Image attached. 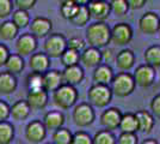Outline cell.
Instances as JSON below:
<instances>
[{"label":"cell","mask_w":160,"mask_h":144,"mask_svg":"<svg viewBox=\"0 0 160 144\" xmlns=\"http://www.w3.org/2000/svg\"><path fill=\"white\" fill-rule=\"evenodd\" d=\"M85 41L90 47L105 48L110 43V28L105 22H94L86 28Z\"/></svg>","instance_id":"cell-1"},{"label":"cell","mask_w":160,"mask_h":144,"mask_svg":"<svg viewBox=\"0 0 160 144\" xmlns=\"http://www.w3.org/2000/svg\"><path fill=\"white\" fill-rule=\"evenodd\" d=\"M79 99V93L75 87L69 84H62L60 88L53 91V102L60 109H69Z\"/></svg>","instance_id":"cell-2"},{"label":"cell","mask_w":160,"mask_h":144,"mask_svg":"<svg viewBox=\"0 0 160 144\" xmlns=\"http://www.w3.org/2000/svg\"><path fill=\"white\" fill-rule=\"evenodd\" d=\"M110 85H111L110 89L112 91V95L117 97H127L130 94H133L136 87L133 75L129 72H120L115 75Z\"/></svg>","instance_id":"cell-3"},{"label":"cell","mask_w":160,"mask_h":144,"mask_svg":"<svg viewBox=\"0 0 160 144\" xmlns=\"http://www.w3.org/2000/svg\"><path fill=\"white\" fill-rule=\"evenodd\" d=\"M112 91L109 85L103 84H93L87 91V101L92 107L104 108L111 102Z\"/></svg>","instance_id":"cell-4"},{"label":"cell","mask_w":160,"mask_h":144,"mask_svg":"<svg viewBox=\"0 0 160 144\" xmlns=\"http://www.w3.org/2000/svg\"><path fill=\"white\" fill-rule=\"evenodd\" d=\"M67 49V39L60 33L49 34L43 43V52L50 59H58Z\"/></svg>","instance_id":"cell-5"},{"label":"cell","mask_w":160,"mask_h":144,"mask_svg":"<svg viewBox=\"0 0 160 144\" xmlns=\"http://www.w3.org/2000/svg\"><path fill=\"white\" fill-rule=\"evenodd\" d=\"M72 119L78 127H87L92 125L96 119L93 107L88 102H81L79 104H75L72 112Z\"/></svg>","instance_id":"cell-6"},{"label":"cell","mask_w":160,"mask_h":144,"mask_svg":"<svg viewBox=\"0 0 160 144\" xmlns=\"http://www.w3.org/2000/svg\"><path fill=\"white\" fill-rule=\"evenodd\" d=\"M133 29L127 23H117L110 29V42L116 46H127L133 40Z\"/></svg>","instance_id":"cell-7"},{"label":"cell","mask_w":160,"mask_h":144,"mask_svg":"<svg viewBox=\"0 0 160 144\" xmlns=\"http://www.w3.org/2000/svg\"><path fill=\"white\" fill-rule=\"evenodd\" d=\"M16 53L24 56H30V55L35 53L38 48V40L31 35L30 33H24V34L18 35L16 43Z\"/></svg>","instance_id":"cell-8"},{"label":"cell","mask_w":160,"mask_h":144,"mask_svg":"<svg viewBox=\"0 0 160 144\" xmlns=\"http://www.w3.org/2000/svg\"><path fill=\"white\" fill-rule=\"evenodd\" d=\"M47 132L48 131L44 127L43 123L38 119H35V120H31L30 123H28V125L25 126L24 136L29 143L40 144L46 139Z\"/></svg>","instance_id":"cell-9"},{"label":"cell","mask_w":160,"mask_h":144,"mask_svg":"<svg viewBox=\"0 0 160 144\" xmlns=\"http://www.w3.org/2000/svg\"><path fill=\"white\" fill-rule=\"evenodd\" d=\"M30 34L33 35L37 40L38 39H44L49 34H52L53 30V22L47 17H35L29 24Z\"/></svg>","instance_id":"cell-10"},{"label":"cell","mask_w":160,"mask_h":144,"mask_svg":"<svg viewBox=\"0 0 160 144\" xmlns=\"http://www.w3.org/2000/svg\"><path fill=\"white\" fill-rule=\"evenodd\" d=\"M133 77L136 85H139L141 88H148L153 85L155 81V69L147 64H142L136 67Z\"/></svg>","instance_id":"cell-11"},{"label":"cell","mask_w":160,"mask_h":144,"mask_svg":"<svg viewBox=\"0 0 160 144\" xmlns=\"http://www.w3.org/2000/svg\"><path fill=\"white\" fill-rule=\"evenodd\" d=\"M87 10L91 18L96 22H105L111 13L110 4L107 0H92L87 5Z\"/></svg>","instance_id":"cell-12"},{"label":"cell","mask_w":160,"mask_h":144,"mask_svg":"<svg viewBox=\"0 0 160 144\" xmlns=\"http://www.w3.org/2000/svg\"><path fill=\"white\" fill-rule=\"evenodd\" d=\"M50 65L52 59L44 52H35L29 58V66L31 72L43 75L48 70H50Z\"/></svg>","instance_id":"cell-13"},{"label":"cell","mask_w":160,"mask_h":144,"mask_svg":"<svg viewBox=\"0 0 160 144\" xmlns=\"http://www.w3.org/2000/svg\"><path fill=\"white\" fill-rule=\"evenodd\" d=\"M25 100H27L28 104L30 106L31 110L44 109L49 102V93H47L44 89L28 91Z\"/></svg>","instance_id":"cell-14"},{"label":"cell","mask_w":160,"mask_h":144,"mask_svg":"<svg viewBox=\"0 0 160 144\" xmlns=\"http://www.w3.org/2000/svg\"><path fill=\"white\" fill-rule=\"evenodd\" d=\"M80 62L87 67V69H94L98 65L103 62V56H102V51L98 48L88 47L85 48L80 53Z\"/></svg>","instance_id":"cell-15"},{"label":"cell","mask_w":160,"mask_h":144,"mask_svg":"<svg viewBox=\"0 0 160 144\" xmlns=\"http://www.w3.org/2000/svg\"><path fill=\"white\" fill-rule=\"evenodd\" d=\"M121 118H122V112L118 108L111 107V108H108L102 113L100 124L105 130H116V129H118Z\"/></svg>","instance_id":"cell-16"},{"label":"cell","mask_w":160,"mask_h":144,"mask_svg":"<svg viewBox=\"0 0 160 144\" xmlns=\"http://www.w3.org/2000/svg\"><path fill=\"white\" fill-rule=\"evenodd\" d=\"M160 17L155 12H146L139 21V29L142 34L154 35L158 33Z\"/></svg>","instance_id":"cell-17"},{"label":"cell","mask_w":160,"mask_h":144,"mask_svg":"<svg viewBox=\"0 0 160 144\" xmlns=\"http://www.w3.org/2000/svg\"><path fill=\"white\" fill-rule=\"evenodd\" d=\"M43 89L47 93H53L63 84L62 71L59 70H48L43 75Z\"/></svg>","instance_id":"cell-18"},{"label":"cell","mask_w":160,"mask_h":144,"mask_svg":"<svg viewBox=\"0 0 160 144\" xmlns=\"http://www.w3.org/2000/svg\"><path fill=\"white\" fill-rule=\"evenodd\" d=\"M84 78H85V71L79 64L65 67V70L62 71V79H63L65 84H69V85L75 87L82 82Z\"/></svg>","instance_id":"cell-19"},{"label":"cell","mask_w":160,"mask_h":144,"mask_svg":"<svg viewBox=\"0 0 160 144\" xmlns=\"http://www.w3.org/2000/svg\"><path fill=\"white\" fill-rule=\"evenodd\" d=\"M17 88H18V79L16 75L8 72L6 70L0 72V95H12L17 90Z\"/></svg>","instance_id":"cell-20"},{"label":"cell","mask_w":160,"mask_h":144,"mask_svg":"<svg viewBox=\"0 0 160 144\" xmlns=\"http://www.w3.org/2000/svg\"><path fill=\"white\" fill-rule=\"evenodd\" d=\"M42 123L47 131H55L63 127L65 124V115L60 110H49L44 114Z\"/></svg>","instance_id":"cell-21"},{"label":"cell","mask_w":160,"mask_h":144,"mask_svg":"<svg viewBox=\"0 0 160 144\" xmlns=\"http://www.w3.org/2000/svg\"><path fill=\"white\" fill-rule=\"evenodd\" d=\"M115 60H116V66L122 72H129L135 65V54L132 49L126 48L117 53Z\"/></svg>","instance_id":"cell-22"},{"label":"cell","mask_w":160,"mask_h":144,"mask_svg":"<svg viewBox=\"0 0 160 144\" xmlns=\"http://www.w3.org/2000/svg\"><path fill=\"white\" fill-rule=\"evenodd\" d=\"M113 73L112 69L108 65V64H100L97 67H94L93 75H92V79H93L94 84H103V85H109L111 81H112Z\"/></svg>","instance_id":"cell-23"},{"label":"cell","mask_w":160,"mask_h":144,"mask_svg":"<svg viewBox=\"0 0 160 144\" xmlns=\"http://www.w3.org/2000/svg\"><path fill=\"white\" fill-rule=\"evenodd\" d=\"M31 113V108L28 104L27 100H18L10 106V117L17 121H23L27 120Z\"/></svg>","instance_id":"cell-24"},{"label":"cell","mask_w":160,"mask_h":144,"mask_svg":"<svg viewBox=\"0 0 160 144\" xmlns=\"http://www.w3.org/2000/svg\"><path fill=\"white\" fill-rule=\"evenodd\" d=\"M136 121H138V131L148 133L153 130L154 127V117L148 110L141 109L135 113Z\"/></svg>","instance_id":"cell-25"},{"label":"cell","mask_w":160,"mask_h":144,"mask_svg":"<svg viewBox=\"0 0 160 144\" xmlns=\"http://www.w3.org/2000/svg\"><path fill=\"white\" fill-rule=\"evenodd\" d=\"M19 35V29L11 19H5L0 23V39L2 41H13Z\"/></svg>","instance_id":"cell-26"},{"label":"cell","mask_w":160,"mask_h":144,"mask_svg":"<svg viewBox=\"0 0 160 144\" xmlns=\"http://www.w3.org/2000/svg\"><path fill=\"white\" fill-rule=\"evenodd\" d=\"M4 66L8 72H11L13 75H19L25 67V60L22 55L17 54V53H10Z\"/></svg>","instance_id":"cell-27"},{"label":"cell","mask_w":160,"mask_h":144,"mask_svg":"<svg viewBox=\"0 0 160 144\" xmlns=\"http://www.w3.org/2000/svg\"><path fill=\"white\" fill-rule=\"evenodd\" d=\"M118 129L121 130V132H124V133H136V131H138V121H136L135 113L122 114Z\"/></svg>","instance_id":"cell-28"},{"label":"cell","mask_w":160,"mask_h":144,"mask_svg":"<svg viewBox=\"0 0 160 144\" xmlns=\"http://www.w3.org/2000/svg\"><path fill=\"white\" fill-rule=\"evenodd\" d=\"M143 59L145 64L152 66L153 69H159L160 67V46L159 45H153L149 46L143 53Z\"/></svg>","instance_id":"cell-29"},{"label":"cell","mask_w":160,"mask_h":144,"mask_svg":"<svg viewBox=\"0 0 160 144\" xmlns=\"http://www.w3.org/2000/svg\"><path fill=\"white\" fill-rule=\"evenodd\" d=\"M14 126L10 121H0V144H11L14 138Z\"/></svg>","instance_id":"cell-30"},{"label":"cell","mask_w":160,"mask_h":144,"mask_svg":"<svg viewBox=\"0 0 160 144\" xmlns=\"http://www.w3.org/2000/svg\"><path fill=\"white\" fill-rule=\"evenodd\" d=\"M11 21L16 24V27L18 29H24V28L29 27L30 24V14H29V11H25V10H18L16 8L12 14H11Z\"/></svg>","instance_id":"cell-31"},{"label":"cell","mask_w":160,"mask_h":144,"mask_svg":"<svg viewBox=\"0 0 160 144\" xmlns=\"http://www.w3.org/2000/svg\"><path fill=\"white\" fill-rule=\"evenodd\" d=\"M91 19V16H90V12L87 10V6H80L78 12L75 13L73 18L71 19V24H73L74 27H86L88 24V22Z\"/></svg>","instance_id":"cell-32"},{"label":"cell","mask_w":160,"mask_h":144,"mask_svg":"<svg viewBox=\"0 0 160 144\" xmlns=\"http://www.w3.org/2000/svg\"><path fill=\"white\" fill-rule=\"evenodd\" d=\"M60 61L65 67L73 66V65H78V64L80 62V53L75 52V51H73V49L67 48L66 51L61 54Z\"/></svg>","instance_id":"cell-33"},{"label":"cell","mask_w":160,"mask_h":144,"mask_svg":"<svg viewBox=\"0 0 160 144\" xmlns=\"http://www.w3.org/2000/svg\"><path fill=\"white\" fill-rule=\"evenodd\" d=\"M25 85L28 91L43 89V77L41 73L30 72L25 78Z\"/></svg>","instance_id":"cell-34"},{"label":"cell","mask_w":160,"mask_h":144,"mask_svg":"<svg viewBox=\"0 0 160 144\" xmlns=\"http://www.w3.org/2000/svg\"><path fill=\"white\" fill-rule=\"evenodd\" d=\"M92 144H116V137L111 131L100 130L92 137Z\"/></svg>","instance_id":"cell-35"},{"label":"cell","mask_w":160,"mask_h":144,"mask_svg":"<svg viewBox=\"0 0 160 144\" xmlns=\"http://www.w3.org/2000/svg\"><path fill=\"white\" fill-rule=\"evenodd\" d=\"M72 132L68 130V129H65V127H61V129H58L53 132V144H71V141H72Z\"/></svg>","instance_id":"cell-36"},{"label":"cell","mask_w":160,"mask_h":144,"mask_svg":"<svg viewBox=\"0 0 160 144\" xmlns=\"http://www.w3.org/2000/svg\"><path fill=\"white\" fill-rule=\"evenodd\" d=\"M79 7L73 0L72 1H68V3H65V4H61L60 5V14L63 19H67V21H71L73 18L75 13L78 12Z\"/></svg>","instance_id":"cell-37"},{"label":"cell","mask_w":160,"mask_h":144,"mask_svg":"<svg viewBox=\"0 0 160 144\" xmlns=\"http://www.w3.org/2000/svg\"><path fill=\"white\" fill-rule=\"evenodd\" d=\"M109 4H110L111 13H113L116 17H123L129 11V7H128L126 0H111Z\"/></svg>","instance_id":"cell-38"},{"label":"cell","mask_w":160,"mask_h":144,"mask_svg":"<svg viewBox=\"0 0 160 144\" xmlns=\"http://www.w3.org/2000/svg\"><path fill=\"white\" fill-rule=\"evenodd\" d=\"M14 11L13 0H0V19H6Z\"/></svg>","instance_id":"cell-39"},{"label":"cell","mask_w":160,"mask_h":144,"mask_svg":"<svg viewBox=\"0 0 160 144\" xmlns=\"http://www.w3.org/2000/svg\"><path fill=\"white\" fill-rule=\"evenodd\" d=\"M71 144H92V137L85 131H77L72 135Z\"/></svg>","instance_id":"cell-40"},{"label":"cell","mask_w":160,"mask_h":144,"mask_svg":"<svg viewBox=\"0 0 160 144\" xmlns=\"http://www.w3.org/2000/svg\"><path fill=\"white\" fill-rule=\"evenodd\" d=\"M67 48L73 49L78 53H81L86 48V41L80 37H71L69 40H67Z\"/></svg>","instance_id":"cell-41"},{"label":"cell","mask_w":160,"mask_h":144,"mask_svg":"<svg viewBox=\"0 0 160 144\" xmlns=\"http://www.w3.org/2000/svg\"><path fill=\"white\" fill-rule=\"evenodd\" d=\"M116 144H139V138L136 136V133L121 132L118 138L116 139Z\"/></svg>","instance_id":"cell-42"},{"label":"cell","mask_w":160,"mask_h":144,"mask_svg":"<svg viewBox=\"0 0 160 144\" xmlns=\"http://www.w3.org/2000/svg\"><path fill=\"white\" fill-rule=\"evenodd\" d=\"M14 7L18 10H25L29 11L35 7V5L37 4V0H13Z\"/></svg>","instance_id":"cell-43"},{"label":"cell","mask_w":160,"mask_h":144,"mask_svg":"<svg viewBox=\"0 0 160 144\" xmlns=\"http://www.w3.org/2000/svg\"><path fill=\"white\" fill-rule=\"evenodd\" d=\"M10 118V104L0 99V121H5L8 120Z\"/></svg>","instance_id":"cell-44"},{"label":"cell","mask_w":160,"mask_h":144,"mask_svg":"<svg viewBox=\"0 0 160 144\" xmlns=\"http://www.w3.org/2000/svg\"><path fill=\"white\" fill-rule=\"evenodd\" d=\"M151 110L153 117H157L160 119V94L155 95L151 101Z\"/></svg>","instance_id":"cell-45"},{"label":"cell","mask_w":160,"mask_h":144,"mask_svg":"<svg viewBox=\"0 0 160 144\" xmlns=\"http://www.w3.org/2000/svg\"><path fill=\"white\" fill-rule=\"evenodd\" d=\"M10 55V49L5 43L0 42V66H4Z\"/></svg>","instance_id":"cell-46"},{"label":"cell","mask_w":160,"mask_h":144,"mask_svg":"<svg viewBox=\"0 0 160 144\" xmlns=\"http://www.w3.org/2000/svg\"><path fill=\"white\" fill-rule=\"evenodd\" d=\"M147 0H126L129 10H140L145 6Z\"/></svg>","instance_id":"cell-47"},{"label":"cell","mask_w":160,"mask_h":144,"mask_svg":"<svg viewBox=\"0 0 160 144\" xmlns=\"http://www.w3.org/2000/svg\"><path fill=\"white\" fill-rule=\"evenodd\" d=\"M111 49H104L103 52H102V56H103V60H107L108 59H110V56H111Z\"/></svg>","instance_id":"cell-48"},{"label":"cell","mask_w":160,"mask_h":144,"mask_svg":"<svg viewBox=\"0 0 160 144\" xmlns=\"http://www.w3.org/2000/svg\"><path fill=\"white\" fill-rule=\"evenodd\" d=\"M78 6H87L92 0H73Z\"/></svg>","instance_id":"cell-49"},{"label":"cell","mask_w":160,"mask_h":144,"mask_svg":"<svg viewBox=\"0 0 160 144\" xmlns=\"http://www.w3.org/2000/svg\"><path fill=\"white\" fill-rule=\"evenodd\" d=\"M141 144H158V142H157L154 138H147L145 141H142Z\"/></svg>","instance_id":"cell-50"},{"label":"cell","mask_w":160,"mask_h":144,"mask_svg":"<svg viewBox=\"0 0 160 144\" xmlns=\"http://www.w3.org/2000/svg\"><path fill=\"white\" fill-rule=\"evenodd\" d=\"M68 1H72V0H59V3L61 4H65V3H68Z\"/></svg>","instance_id":"cell-51"},{"label":"cell","mask_w":160,"mask_h":144,"mask_svg":"<svg viewBox=\"0 0 160 144\" xmlns=\"http://www.w3.org/2000/svg\"><path fill=\"white\" fill-rule=\"evenodd\" d=\"M11 144H24V143H22V142H14V143H11Z\"/></svg>","instance_id":"cell-52"},{"label":"cell","mask_w":160,"mask_h":144,"mask_svg":"<svg viewBox=\"0 0 160 144\" xmlns=\"http://www.w3.org/2000/svg\"><path fill=\"white\" fill-rule=\"evenodd\" d=\"M158 34L160 35V22H159V27H158Z\"/></svg>","instance_id":"cell-53"},{"label":"cell","mask_w":160,"mask_h":144,"mask_svg":"<svg viewBox=\"0 0 160 144\" xmlns=\"http://www.w3.org/2000/svg\"><path fill=\"white\" fill-rule=\"evenodd\" d=\"M44 144H53V143H44Z\"/></svg>","instance_id":"cell-54"}]
</instances>
